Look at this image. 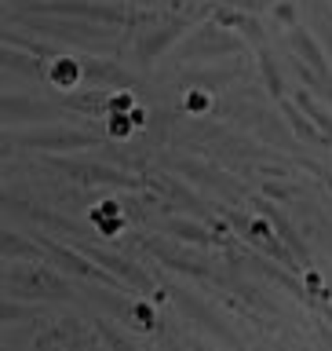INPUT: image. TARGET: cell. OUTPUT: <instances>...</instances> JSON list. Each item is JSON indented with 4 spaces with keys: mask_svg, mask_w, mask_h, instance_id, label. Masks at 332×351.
I'll use <instances>...</instances> for the list:
<instances>
[{
    "mask_svg": "<svg viewBox=\"0 0 332 351\" xmlns=\"http://www.w3.org/2000/svg\"><path fill=\"white\" fill-rule=\"evenodd\" d=\"M88 223L95 227L99 238H117L120 230L128 223V213H125V202H117V197H103V202H95L88 208Z\"/></svg>",
    "mask_w": 332,
    "mask_h": 351,
    "instance_id": "4fadbf2b",
    "label": "cell"
},
{
    "mask_svg": "<svg viewBox=\"0 0 332 351\" xmlns=\"http://www.w3.org/2000/svg\"><path fill=\"white\" fill-rule=\"evenodd\" d=\"M114 143L106 132H88L81 125H66V121H48L44 128H4V147H0V158L11 161L15 150H37V154H77V150H95Z\"/></svg>",
    "mask_w": 332,
    "mask_h": 351,
    "instance_id": "6da1fadb",
    "label": "cell"
},
{
    "mask_svg": "<svg viewBox=\"0 0 332 351\" xmlns=\"http://www.w3.org/2000/svg\"><path fill=\"white\" fill-rule=\"evenodd\" d=\"M4 296L18 300H73V282L66 278L55 263H33L29 260H4Z\"/></svg>",
    "mask_w": 332,
    "mask_h": 351,
    "instance_id": "7a4b0ae2",
    "label": "cell"
},
{
    "mask_svg": "<svg viewBox=\"0 0 332 351\" xmlns=\"http://www.w3.org/2000/svg\"><path fill=\"white\" fill-rule=\"evenodd\" d=\"M230 289H234L248 307H256V311L278 315V304H274V296H270V289H267V282L259 285V282H248L245 274H234V278H230Z\"/></svg>",
    "mask_w": 332,
    "mask_h": 351,
    "instance_id": "2e32d148",
    "label": "cell"
},
{
    "mask_svg": "<svg viewBox=\"0 0 332 351\" xmlns=\"http://www.w3.org/2000/svg\"><path fill=\"white\" fill-rule=\"evenodd\" d=\"M139 249L150 252L161 267L168 271H179L186 278H197V282H212L216 278V260L208 256V249H194V245H172L168 234H157V238H139Z\"/></svg>",
    "mask_w": 332,
    "mask_h": 351,
    "instance_id": "52a82bcc",
    "label": "cell"
},
{
    "mask_svg": "<svg viewBox=\"0 0 332 351\" xmlns=\"http://www.w3.org/2000/svg\"><path fill=\"white\" fill-rule=\"evenodd\" d=\"M168 300L183 311L186 322H194L197 329H205L208 337H216V340H219V344H227V348H234V351H245L241 337L223 322V318H219V311H216L212 304H201L190 289H183V285H168Z\"/></svg>",
    "mask_w": 332,
    "mask_h": 351,
    "instance_id": "ba28073f",
    "label": "cell"
},
{
    "mask_svg": "<svg viewBox=\"0 0 332 351\" xmlns=\"http://www.w3.org/2000/svg\"><path fill=\"white\" fill-rule=\"evenodd\" d=\"M318 348H322V351H332V329H329V326L318 329Z\"/></svg>",
    "mask_w": 332,
    "mask_h": 351,
    "instance_id": "44dd1931",
    "label": "cell"
},
{
    "mask_svg": "<svg viewBox=\"0 0 332 351\" xmlns=\"http://www.w3.org/2000/svg\"><path fill=\"white\" fill-rule=\"evenodd\" d=\"M274 15V29H292L296 26V4L292 0H278V4L270 8Z\"/></svg>",
    "mask_w": 332,
    "mask_h": 351,
    "instance_id": "d6986e66",
    "label": "cell"
},
{
    "mask_svg": "<svg viewBox=\"0 0 332 351\" xmlns=\"http://www.w3.org/2000/svg\"><path fill=\"white\" fill-rule=\"evenodd\" d=\"M161 234H168L172 241H183V245H194V249H227L238 238V234H219L208 219H197V216H168L161 223Z\"/></svg>",
    "mask_w": 332,
    "mask_h": 351,
    "instance_id": "8fae6325",
    "label": "cell"
},
{
    "mask_svg": "<svg viewBox=\"0 0 332 351\" xmlns=\"http://www.w3.org/2000/svg\"><path fill=\"white\" fill-rule=\"evenodd\" d=\"M248 70L241 62L234 59H227V62H208V66H186L183 73H175V88H205V92H227L234 81H245Z\"/></svg>",
    "mask_w": 332,
    "mask_h": 351,
    "instance_id": "30bf717a",
    "label": "cell"
},
{
    "mask_svg": "<svg viewBox=\"0 0 332 351\" xmlns=\"http://www.w3.org/2000/svg\"><path fill=\"white\" fill-rule=\"evenodd\" d=\"M194 351H216V348H205V344H194Z\"/></svg>",
    "mask_w": 332,
    "mask_h": 351,
    "instance_id": "cb8c5ba5",
    "label": "cell"
},
{
    "mask_svg": "<svg viewBox=\"0 0 332 351\" xmlns=\"http://www.w3.org/2000/svg\"><path fill=\"white\" fill-rule=\"evenodd\" d=\"M0 260H33V263H48V252L37 238H22L15 227L0 230Z\"/></svg>",
    "mask_w": 332,
    "mask_h": 351,
    "instance_id": "9a60e30c",
    "label": "cell"
},
{
    "mask_svg": "<svg viewBox=\"0 0 332 351\" xmlns=\"http://www.w3.org/2000/svg\"><path fill=\"white\" fill-rule=\"evenodd\" d=\"M0 110H4V128H15L22 121H62L70 110H66L59 99H40V95H18V92H4L0 99Z\"/></svg>",
    "mask_w": 332,
    "mask_h": 351,
    "instance_id": "9c48e42d",
    "label": "cell"
},
{
    "mask_svg": "<svg viewBox=\"0 0 332 351\" xmlns=\"http://www.w3.org/2000/svg\"><path fill=\"white\" fill-rule=\"evenodd\" d=\"M131 326H139V329H153L157 326V311L146 304V300H139L136 304V311H131Z\"/></svg>",
    "mask_w": 332,
    "mask_h": 351,
    "instance_id": "ffe728a7",
    "label": "cell"
},
{
    "mask_svg": "<svg viewBox=\"0 0 332 351\" xmlns=\"http://www.w3.org/2000/svg\"><path fill=\"white\" fill-rule=\"evenodd\" d=\"M256 51V62H259V73H263V88H267V95H270V103L274 106H285L289 103V92H285V77H281V59L270 51V44H259V48H252Z\"/></svg>",
    "mask_w": 332,
    "mask_h": 351,
    "instance_id": "5bb4252c",
    "label": "cell"
},
{
    "mask_svg": "<svg viewBox=\"0 0 332 351\" xmlns=\"http://www.w3.org/2000/svg\"><path fill=\"white\" fill-rule=\"evenodd\" d=\"M241 51V37L234 29L219 26L216 19H201L197 26L179 40V48L172 51V62L194 66V62H227V55Z\"/></svg>",
    "mask_w": 332,
    "mask_h": 351,
    "instance_id": "277c9868",
    "label": "cell"
},
{
    "mask_svg": "<svg viewBox=\"0 0 332 351\" xmlns=\"http://www.w3.org/2000/svg\"><path fill=\"white\" fill-rule=\"evenodd\" d=\"M136 4H161V8H168V0H136Z\"/></svg>",
    "mask_w": 332,
    "mask_h": 351,
    "instance_id": "603a6c76",
    "label": "cell"
},
{
    "mask_svg": "<svg viewBox=\"0 0 332 351\" xmlns=\"http://www.w3.org/2000/svg\"><path fill=\"white\" fill-rule=\"evenodd\" d=\"M44 165L51 172H59L62 180H70L77 186H120L128 194H142L146 191V180L142 172H125L120 165H110V161H84V158H59V154H44Z\"/></svg>",
    "mask_w": 332,
    "mask_h": 351,
    "instance_id": "3957f363",
    "label": "cell"
},
{
    "mask_svg": "<svg viewBox=\"0 0 332 351\" xmlns=\"http://www.w3.org/2000/svg\"><path fill=\"white\" fill-rule=\"evenodd\" d=\"M168 169L179 176V180H186L190 186H208L216 197H223V202L230 205V208H238L241 202L248 197V186L241 183V180H234L230 172H223V169H216L212 161H205V158H186V154H164L161 158Z\"/></svg>",
    "mask_w": 332,
    "mask_h": 351,
    "instance_id": "8992f818",
    "label": "cell"
},
{
    "mask_svg": "<svg viewBox=\"0 0 332 351\" xmlns=\"http://www.w3.org/2000/svg\"><path fill=\"white\" fill-rule=\"evenodd\" d=\"M81 66H84V88H106V92H125L139 88V77L120 66L117 59H103V55H81Z\"/></svg>",
    "mask_w": 332,
    "mask_h": 351,
    "instance_id": "7c38bea8",
    "label": "cell"
},
{
    "mask_svg": "<svg viewBox=\"0 0 332 351\" xmlns=\"http://www.w3.org/2000/svg\"><path fill=\"white\" fill-rule=\"evenodd\" d=\"M322 183H325V191L332 194V172H325V176H322Z\"/></svg>",
    "mask_w": 332,
    "mask_h": 351,
    "instance_id": "7402d4cb",
    "label": "cell"
},
{
    "mask_svg": "<svg viewBox=\"0 0 332 351\" xmlns=\"http://www.w3.org/2000/svg\"><path fill=\"white\" fill-rule=\"evenodd\" d=\"M95 329L103 333V344H106L110 351H139V348L131 344V340H128L125 333H120V329H117L114 322H110V318H99V322H95Z\"/></svg>",
    "mask_w": 332,
    "mask_h": 351,
    "instance_id": "ac0fdd59",
    "label": "cell"
},
{
    "mask_svg": "<svg viewBox=\"0 0 332 351\" xmlns=\"http://www.w3.org/2000/svg\"><path fill=\"white\" fill-rule=\"evenodd\" d=\"M183 114L190 117H205L208 110H212V92H205V88H183Z\"/></svg>",
    "mask_w": 332,
    "mask_h": 351,
    "instance_id": "e0dca14e",
    "label": "cell"
},
{
    "mask_svg": "<svg viewBox=\"0 0 332 351\" xmlns=\"http://www.w3.org/2000/svg\"><path fill=\"white\" fill-rule=\"evenodd\" d=\"M219 114L234 117L241 128H248L252 136H259L263 143H274V147H296V136H289V121H285V114L278 117L274 110L263 103V99L256 95H223V103H219Z\"/></svg>",
    "mask_w": 332,
    "mask_h": 351,
    "instance_id": "5b68a950",
    "label": "cell"
}]
</instances>
